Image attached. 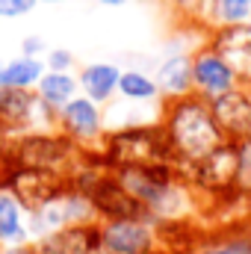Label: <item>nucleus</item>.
<instances>
[{
  "label": "nucleus",
  "instance_id": "1",
  "mask_svg": "<svg viewBox=\"0 0 251 254\" xmlns=\"http://www.w3.org/2000/svg\"><path fill=\"white\" fill-rule=\"evenodd\" d=\"M166 133L175 157L184 163H198L207 154H213L219 145H225V133L216 125L210 104L198 98H181L172 107Z\"/></svg>",
  "mask_w": 251,
  "mask_h": 254
},
{
  "label": "nucleus",
  "instance_id": "2",
  "mask_svg": "<svg viewBox=\"0 0 251 254\" xmlns=\"http://www.w3.org/2000/svg\"><path fill=\"white\" fill-rule=\"evenodd\" d=\"M175 157L169 133L160 127H127L110 136L107 163L113 169L125 166H169Z\"/></svg>",
  "mask_w": 251,
  "mask_h": 254
},
{
  "label": "nucleus",
  "instance_id": "3",
  "mask_svg": "<svg viewBox=\"0 0 251 254\" xmlns=\"http://www.w3.org/2000/svg\"><path fill=\"white\" fill-rule=\"evenodd\" d=\"M6 157H9L12 166L39 169V172H51V175H60V178H65V172L71 166H80V163H74L71 139L51 136V133H24V136L12 139L9 148H6Z\"/></svg>",
  "mask_w": 251,
  "mask_h": 254
},
{
  "label": "nucleus",
  "instance_id": "4",
  "mask_svg": "<svg viewBox=\"0 0 251 254\" xmlns=\"http://www.w3.org/2000/svg\"><path fill=\"white\" fill-rule=\"evenodd\" d=\"M95 207L89 201L86 192H77V190H63L54 201H48L45 207H39L36 213H30V234L33 237H51V234H60L65 228H74V225H89L92 222Z\"/></svg>",
  "mask_w": 251,
  "mask_h": 254
},
{
  "label": "nucleus",
  "instance_id": "5",
  "mask_svg": "<svg viewBox=\"0 0 251 254\" xmlns=\"http://www.w3.org/2000/svg\"><path fill=\"white\" fill-rule=\"evenodd\" d=\"M237 175H240V151H237V145H228V142L219 145L204 160L187 163V178L195 187L210 192L237 187Z\"/></svg>",
  "mask_w": 251,
  "mask_h": 254
},
{
  "label": "nucleus",
  "instance_id": "6",
  "mask_svg": "<svg viewBox=\"0 0 251 254\" xmlns=\"http://www.w3.org/2000/svg\"><path fill=\"white\" fill-rule=\"evenodd\" d=\"M101 243L107 254H151L157 249V234L148 219L107 222L101 228Z\"/></svg>",
  "mask_w": 251,
  "mask_h": 254
},
{
  "label": "nucleus",
  "instance_id": "7",
  "mask_svg": "<svg viewBox=\"0 0 251 254\" xmlns=\"http://www.w3.org/2000/svg\"><path fill=\"white\" fill-rule=\"evenodd\" d=\"M48 107L42 104V98L30 89H0V125L12 133L30 130L39 125V113H45Z\"/></svg>",
  "mask_w": 251,
  "mask_h": 254
},
{
  "label": "nucleus",
  "instance_id": "8",
  "mask_svg": "<svg viewBox=\"0 0 251 254\" xmlns=\"http://www.w3.org/2000/svg\"><path fill=\"white\" fill-rule=\"evenodd\" d=\"M33 249L36 254H104V243H101V228L89 222L42 237Z\"/></svg>",
  "mask_w": 251,
  "mask_h": 254
},
{
  "label": "nucleus",
  "instance_id": "9",
  "mask_svg": "<svg viewBox=\"0 0 251 254\" xmlns=\"http://www.w3.org/2000/svg\"><path fill=\"white\" fill-rule=\"evenodd\" d=\"M213 119L222 127V133H231L237 139H251V98L231 89L210 101Z\"/></svg>",
  "mask_w": 251,
  "mask_h": 254
},
{
  "label": "nucleus",
  "instance_id": "10",
  "mask_svg": "<svg viewBox=\"0 0 251 254\" xmlns=\"http://www.w3.org/2000/svg\"><path fill=\"white\" fill-rule=\"evenodd\" d=\"M192 83L207 98H219V95H225V92L234 89L237 74L231 71V65L225 63L216 51H207V54H198L192 60Z\"/></svg>",
  "mask_w": 251,
  "mask_h": 254
},
{
  "label": "nucleus",
  "instance_id": "11",
  "mask_svg": "<svg viewBox=\"0 0 251 254\" xmlns=\"http://www.w3.org/2000/svg\"><path fill=\"white\" fill-rule=\"evenodd\" d=\"M216 54L231 65L237 77L251 80V27H225L216 39Z\"/></svg>",
  "mask_w": 251,
  "mask_h": 254
},
{
  "label": "nucleus",
  "instance_id": "12",
  "mask_svg": "<svg viewBox=\"0 0 251 254\" xmlns=\"http://www.w3.org/2000/svg\"><path fill=\"white\" fill-rule=\"evenodd\" d=\"M60 125H63V130L71 139L86 142V139H95L101 133V113H98L95 101L74 98L71 104H65L60 110Z\"/></svg>",
  "mask_w": 251,
  "mask_h": 254
},
{
  "label": "nucleus",
  "instance_id": "13",
  "mask_svg": "<svg viewBox=\"0 0 251 254\" xmlns=\"http://www.w3.org/2000/svg\"><path fill=\"white\" fill-rule=\"evenodd\" d=\"M27 210L21 207V201L0 187V246H27L30 240V225L24 222Z\"/></svg>",
  "mask_w": 251,
  "mask_h": 254
},
{
  "label": "nucleus",
  "instance_id": "14",
  "mask_svg": "<svg viewBox=\"0 0 251 254\" xmlns=\"http://www.w3.org/2000/svg\"><path fill=\"white\" fill-rule=\"evenodd\" d=\"M119 80H122V71H119V65H113V63L86 65L83 74H80V83H83L89 101H107L119 89Z\"/></svg>",
  "mask_w": 251,
  "mask_h": 254
},
{
  "label": "nucleus",
  "instance_id": "15",
  "mask_svg": "<svg viewBox=\"0 0 251 254\" xmlns=\"http://www.w3.org/2000/svg\"><path fill=\"white\" fill-rule=\"evenodd\" d=\"M42 77H45V65L39 63V57H18V60L3 63L0 89H30Z\"/></svg>",
  "mask_w": 251,
  "mask_h": 254
},
{
  "label": "nucleus",
  "instance_id": "16",
  "mask_svg": "<svg viewBox=\"0 0 251 254\" xmlns=\"http://www.w3.org/2000/svg\"><path fill=\"white\" fill-rule=\"evenodd\" d=\"M74 92H77V80L68 71H48L36 86V95L42 98V104L57 107V110H63L65 104L74 101Z\"/></svg>",
  "mask_w": 251,
  "mask_h": 254
},
{
  "label": "nucleus",
  "instance_id": "17",
  "mask_svg": "<svg viewBox=\"0 0 251 254\" xmlns=\"http://www.w3.org/2000/svg\"><path fill=\"white\" fill-rule=\"evenodd\" d=\"M189 86H192V60L169 57L166 63H160V68H157V89H166V92L184 98Z\"/></svg>",
  "mask_w": 251,
  "mask_h": 254
},
{
  "label": "nucleus",
  "instance_id": "18",
  "mask_svg": "<svg viewBox=\"0 0 251 254\" xmlns=\"http://www.w3.org/2000/svg\"><path fill=\"white\" fill-rule=\"evenodd\" d=\"M119 92L130 98V101H151L160 89H157V80H151L148 74L142 71H125L122 80H119Z\"/></svg>",
  "mask_w": 251,
  "mask_h": 254
},
{
  "label": "nucleus",
  "instance_id": "19",
  "mask_svg": "<svg viewBox=\"0 0 251 254\" xmlns=\"http://www.w3.org/2000/svg\"><path fill=\"white\" fill-rule=\"evenodd\" d=\"M216 18L225 27H240L251 18V0H216Z\"/></svg>",
  "mask_w": 251,
  "mask_h": 254
},
{
  "label": "nucleus",
  "instance_id": "20",
  "mask_svg": "<svg viewBox=\"0 0 251 254\" xmlns=\"http://www.w3.org/2000/svg\"><path fill=\"white\" fill-rule=\"evenodd\" d=\"M195 254H251V237H225V240H213L204 243Z\"/></svg>",
  "mask_w": 251,
  "mask_h": 254
},
{
  "label": "nucleus",
  "instance_id": "21",
  "mask_svg": "<svg viewBox=\"0 0 251 254\" xmlns=\"http://www.w3.org/2000/svg\"><path fill=\"white\" fill-rule=\"evenodd\" d=\"M240 151V175H237V187L251 192V139H246L243 145H237Z\"/></svg>",
  "mask_w": 251,
  "mask_h": 254
},
{
  "label": "nucleus",
  "instance_id": "22",
  "mask_svg": "<svg viewBox=\"0 0 251 254\" xmlns=\"http://www.w3.org/2000/svg\"><path fill=\"white\" fill-rule=\"evenodd\" d=\"M39 0H0V18H21L36 9Z\"/></svg>",
  "mask_w": 251,
  "mask_h": 254
},
{
  "label": "nucleus",
  "instance_id": "23",
  "mask_svg": "<svg viewBox=\"0 0 251 254\" xmlns=\"http://www.w3.org/2000/svg\"><path fill=\"white\" fill-rule=\"evenodd\" d=\"M21 51H24V57H36V54H42V51H45L42 36H27L24 45H21Z\"/></svg>",
  "mask_w": 251,
  "mask_h": 254
},
{
  "label": "nucleus",
  "instance_id": "24",
  "mask_svg": "<svg viewBox=\"0 0 251 254\" xmlns=\"http://www.w3.org/2000/svg\"><path fill=\"white\" fill-rule=\"evenodd\" d=\"M71 65V51H54L51 54V68L54 71H65Z\"/></svg>",
  "mask_w": 251,
  "mask_h": 254
},
{
  "label": "nucleus",
  "instance_id": "25",
  "mask_svg": "<svg viewBox=\"0 0 251 254\" xmlns=\"http://www.w3.org/2000/svg\"><path fill=\"white\" fill-rule=\"evenodd\" d=\"M9 142H12V139H9V130L0 125V154H3L6 148H9Z\"/></svg>",
  "mask_w": 251,
  "mask_h": 254
},
{
  "label": "nucleus",
  "instance_id": "26",
  "mask_svg": "<svg viewBox=\"0 0 251 254\" xmlns=\"http://www.w3.org/2000/svg\"><path fill=\"white\" fill-rule=\"evenodd\" d=\"M98 3H104V6H125L130 0H98Z\"/></svg>",
  "mask_w": 251,
  "mask_h": 254
},
{
  "label": "nucleus",
  "instance_id": "27",
  "mask_svg": "<svg viewBox=\"0 0 251 254\" xmlns=\"http://www.w3.org/2000/svg\"><path fill=\"white\" fill-rule=\"evenodd\" d=\"M42 3H63V0H42Z\"/></svg>",
  "mask_w": 251,
  "mask_h": 254
},
{
  "label": "nucleus",
  "instance_id": "28",
  "mask_svg": "<svg viewBox=\"0 0 251 254\" xmlns=\"http://www.w3.org/2000/svg\"><path fill=\"white\" fill-rule=\"evenodd\" d=\"M0 68H3V63H0Z\"/></svg>",
  "mask_w": 251,
  "mask_h": 254
}]
</instances>
